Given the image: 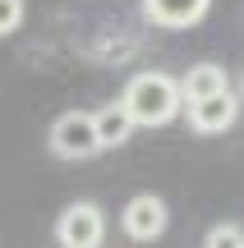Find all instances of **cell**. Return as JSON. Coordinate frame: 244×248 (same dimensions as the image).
Masks as SVG:
<instances>
[{"label": "cell", "mask_w": 244, "mask_h": 248, "mask_svg": "<svg viewBox=\"0 0 244 248\" xmlns=\"http://www.w3.org/2000/svg\"><path fill=\"white\" fill-rule=\"evenodd\" d=\"M18 23H23V0H0V37L18 32Z\"/></svg>", "instance_id": "30bf717a"}, {"label": "cell", "mask_w": 244, "mask_h": 248, "mask_svg": "<svg viewBox=\"0 0 244 248\" xmlns=\"http://www.w3.org/2000/svg\"><path fill=\"white\" fill-rule=\"evenodd\" d=\"M101 234H106V216H101L97 202H74L55 221V239L65 248H97Z\"/></svg>", "instance_id": "3957f363"}, {"label": "cell", "mask_w": 244, "mask_h": 248, "mask_svg": "<svg viewBox=\"0 0 244 248\" xmlns=\"http://www.w3.org/2000/svg\"><path fill=\"white\" fill-rule=\"evenodd\" d=\"M180 92H184V106H198V101H208V97L230 92V78H226V69H221V64L198 60V64H189V69H184Z\"/></svg>", "instance_id": "5b68a950"}, {"label": "cell", "mask_w": 244, "mask_h": 248, "mask_svg": "<svg viewBox=\"0 0 244 248\" xmlns=\"http://www.w3.org/2000/svg\"><path fill=\"white\" fill-rule=\"evenodd\" d=\"M92 120H97V138H101V152L106 147H125L129 133L138 129L134 115L125 110V101H106L101 110H92Z\"/></svg>", "instance_id": "ba28073f"}, {"label": "cell", "mask_w": 244, "mask_h": 248, "mask_svg": "<svg viewBox=\"0 0 244 248\" xmlns=\"http://www.w3.org/2000/svg\"><path fill=\"white\" fill-rule=\"evenodd\" d=\"M166 221H171V212H166V202L157 193H138L125 202V212H120V225H125V234L134 244H152L157 234L166 230Z\"/></svg>", "instance_id": "277c9868"}, {"label": "cell", "mask_w": 244, "mask_h": 248, "mask_svg": "<svg viewBox=\"0 0 244 248\" xmlns=\"http://www.w3.org/2000/svg\"><path fill=\"white\" fill-rule=\"evenodd\" d=\"M203 248H244V230L240 225H212L208 230V239H203Z\"/></svg>", "instance_id": "9c48e42d"}, {"label": "cell", "mask_w": 244, "mask_h": 248, "mask_svg": "<svg viewBox=\"0 0 244 248\" xmlns=\"http://www.w3.org/2000/svg\"><path fill=\"white\" fill-rule=\"evenodd\" d=\"M212 0H143V14L157 28H194L198 18H208Z\"/></svg>", "instance_id": "52a82bcc"}, {"label": "cell", "mask_w": 244, "mask_h": 248, "mask_svg": "<svg viewBox=\"0 0 244 248\" xmlns=\"http://www.w3.org/2000/svg\"><path fill=\"white\" fill-rule=\"evenodd\" d=\"M240 115V97L235 92H221V97H208L198 106H189V129L194 133H226Z\"/></svg>", "instance_id": "8992f818"}, {"label": "cell", "mask_w": 244, "mask_h": 248, "mask_svg": "<svg viewBox=\"0 0 244 248\" xmlns=\"http://www.w3.org/2000/svg\"><path fill=\"white\" fill-rule=\"evenodd\" d=\"M125 110L134 115V124H147V129H157V124H171L175 115L184 110V92H180V78H171V74H134L125 88Z\"/></svg>", "instance_id": "6da1fadb"}, {"label": "cell", "mask_w": 244, "mask_h": 248, "mask_svg": "<svg viewBox=\"0 0 244 248\" xmlns=\"http://www.w3.org/2000/svg\"><path fill=\"white\" fill-rule=\"evenodd\" d=\"M240 88H244V83H240Z\"/></svg>", "instance_id": "8fae6325"}, {"label": "cell", "mask_w": 244, "mask_h": 248, "mask_svg": "<svg viewBox=\"0 0 244 248\" xmlns=\"http://www.w3.org/2000/svg\"><path fill=\"white\" fill-rule=\"evenodd\" d=\"M51 152L60 161H88L101 152V138H97V120L92 110H69L51 124Z\"/></svg>", "instance_id": "7a4b0ae2"}]
</instances>
